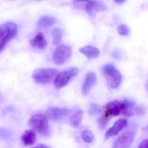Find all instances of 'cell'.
<instances>
[{"label": "cell", "instance_id": "obj_7", "mask_svg": "<svg viewBox=\"0 0 148 148\" xmlns=\"http://www.w3.org/2000/svg\"><path fill=\"white\" fill-rule=\"evenodd\" d=\"M136 129L130 128L121 134V135L117 139L113 147L114 148H127L130 147L134 141L135 136Z\"/></svg>", "mask_w": 148, "mask_h": 148}, {"label": "cell", "instance_id": "obj_10", "mask_svg": "<svg viewBox=\"0 0 148 148\" xmlns=\"http://www.w3.org/2000/svg\"><path fill=\"white\" fill-rule=\"evenodd\" d=\"M127 120L124 119H119L114 123V125L108 130V131L106 133V139H108L110 137H114V136L117 135L122 130H124L126 127L127 126Z\"/></svg>", "mask_w": 148, "mask_h": 148}, {"label": "cell", "instance_id": "obj_18", "mask_svg": "<svg viewBox=\"0 0 148 148\" xmlns=\"http://www.w3.org/2000/svg\"><path fill=\"white\" fill-rule=\"evenodd\" d=\"M53 44L59 45L62 39V32L59 28H53L51 31Z\"/></svg>", "mask_w": 148, "mask_h": 148}, {"label": "cell", "instance_id": "obj_5", "mask_svg": "<svg viewBox=\"0 0 148 148\" xmlns=\"http://www.w3.org/2000/svg\"><path fill=\"white\" fill-rule=\"evenodd\" d=\"M124 109V103L123 101H114L108 103L103 108V116L101 118L109 121L111 117L117 116L122 113Z\"/></svg>", "mask_w": 148, "mask_h": 148}, {"label": "cell", "instance_id": "obj_21", "mask_svg": "<svg viewBox=\"0 0 148 148\" xmlns=\"http://www.w3.org/2000/svg\"><path fill=\"white\" fill-rule=\"evenodd\" d=\"M12 133L10 130L4 128H0V140H7L11 138Z\"/></svg>", "mask_w": 148, "mask_h": 148}, {"label": "cell", "instance_id": "obj_11", "mask_svg": "<svg viewBox=\"0 0 148 148\" xmlns=\"http://www.w3.org/2000/svg\"><path fill=\"white\" fill-rule=\"evenodd\" d=\"M96 80V75L94 72H90L87 74L86 76H85V82H84L82 88V92L83 94V95L86 96L89 93L91 88L95 85Z\"/></svg>", "mask_w": 148, "mask_h": 148}, {"label": "cell", "instance_id": "obj_1", "mask_svg": "<svg viewBox=\"0 0 148 148\" xmlns=\"http://www.w3.org/2000/svg\"><path fill=\"white\" fill-rule=\"evenodd\" d=\"M28 125L36 132L46 136L49 133V118L46 114H36L30 119Z\"/></svg>", "mask_w": 148, "mask_h": 148}, {"label": "cell", "instance_id": "obj_25", "mask_svg": "<svg viewBox=\"0 0 148 148\" xmlns=\"http://www.w3.org/2000/svg\"><path fill=\"white\" fill-rule=\"evenodd\" d=\"M148 147V140H145L142 142L139 145V148H147Z\"/></svg>", "mask_w": 148, "mask_h": 148}, {"label": "cell", "instance_id": "obj_8", "mask_svg": "<svg viewBox=\"0 0 148 148\" xmlns=\"http://www.w3.org/2000/svg\"><path fill=\"white\" fill-rule=\"evenodd\" d=\"M72 49L66 45H59L53 54V60L56 64H63L70 58Z\"/></svg>", "mask_w": 148, "mask_h": 148}, {"label": "cell", "instance_id": "obj_9", "mask_svg": "<svg viewBox=\"0 0 148 148\" xmlns=\"http://www.w3.org/2000/svg\"><path fill=\"white\" fill-rule=\"evenodd\" d=\"M70 113V110L67 108H61L56 107H50L46 111V115L51 121H59L64 118Z\"/></svg>", "mask_w": 148, "mask_h": 148}, {"label": "cell", "instance_id": "obj_20", "mask_svg": "<svg viewBox=\"0 0 148 148\" xmlns=\"http://www.w3.org/2000/svg\"><path fill=\"white\" fill-rule=\"evenodd\" d=\"M102 111V108L99 105L95 103H91L88 109V113L90 115H95V114H101Z\"/></svg>", "mask_w": 148, "mask_h": 148}, {"label": "cell", "instance_id": "obj_26", "mask_svg": "<svg viewBox=\"0 0 148 148\" xmlns=\"http://www.w3.org/2000/svg\"><path fill=\"white\" fill-rule=\"evenodd\" d=\"M76 1H86V2L88 3H90V2H94V1H95L96 0H76Z\"/></svg>", "mask_w": 148, "mask_h": 148}, {"label": "cell", "instance_id": "obj_23", "mask_svg": "<svg viewBox=\"0 0 148 148\" xmlns=\"http://www.w3.org/2000/svg\"><path fill=\"white\" fill-rule=\"evenodd\" d=\"M134 113L137 115H143L145 114V110L141 107H134Z\"/></svg>", "mask_w": 148, "mask_h": 148}, {"label": "cell", "instance_id": "obj_28", "mask_svg": "<svg viewBox=\"0 0 148 148\" xmlns=\"http://www.w3.org/2000/svg\"><path fill=\"white\" fill-rule=\"evenodd\" d=\"M36 147H48L47 146L45 145H38L36 146Z\"/></svg>", "mask_w": 148, "mask_h": 148}, {"label": "cell", "instance_id": "obj_6", "mask_svg": "<svg viewBox=\"0 0 148 148\" xmlns=\"http://www.w3.org/2000/svg\"><path fill=\"white\" fill-rule=\"evenodd\" d=\"M79 72L76 67H70L62 72H59L54 79V86L57 89L66 86L72 78L75 77Z\"/></svg>", "mask_w": 148, "mask_h": 148}, {"label": "cell", "instance_id": "obj_12", "mask_svg": "<svg viewBox=\"0 0 148 148\" xmlns=\"http://www.w3.org/2000/svg\"><path fill=\"white\" fill-rule=\"evenodd\" d=\"M21 140L24 145L32 146L36 142V132L33 130H29L25 131V132L22 134Z\"/></svg>", "mask_w": 148, "mask_h": 148}, {"label": "cell", "instance_id": "obj_19", "mask_svg": "<svg viewBox=\"0 0 148 148\" xmlns=\"http://www.w3.org/2000/svg\"><path fill=\"white\" fill-rule=\"evenodd\" d=\"M81 137L87 143H91L94 140V134L90 130H85L81 133Z\"/></svg>", "mask_w": 148, "mask_h": 148}, {"label": "cell", "instance_id": "obj_15", "mask_svg": "<svg viewBox=\"0 0 148 148\" xmlns=\"http://www.w3.org/2000/svg\"><path fill=\"white\" fill-rule=\"evenodd\" d=\"M86 11L89 13L90 14H92L93 13L96 12L102 11V10H106V7L104 5L103 3L97 1V0L94 2L88 3L86 5Z\"/></svg>", "mask_w": 148, "mask_h": 148}, {"label": "cell", "instance_id": "obj_4", "mask_svg": "<svg viewBox=\"0 0 148 148\" xmlns=\"http://www.w3.org/2000/svg\"><path fill=\"white\" fill-rule=\"evenodd\" d=\"M103 72L108 86L116 88L121 82V74L113 65L106 64L103 66Z\"/></svg>", "mask_w": 148, "mask_h": 148}, {"label": "cell", "instance_id": "obj_2", "mask_svg": "<svg viewBox=\"0 0 148 148\" xmlns=\"http://www.w3.org/2000/svg\"><path fill=\"white\" fill-rule=\"evenodd\" d=\"M17 30L18 27L14 22H7L0 25V52L4 50L7 43L16 36Z\"/></svg>", "mask_w": 148, "mask_h": 148}, {"label": "cell", "instance_id": "obj_24", "mask_svg": "<svg viewBox=\"0 0 148 148\" xmlns=\"http://www.w3.org/2000/svg\"><path fill=\"white\" fill-rule=\"evenodd\" d=\"M112 57L116 59H121V53H120L119 51V50H114L112 52Z\"/></svg>", "mask_w": 148, "mask_h": 148}, {"label": "cell", "instance_id": "obj_27", "mask_svg": "<svg viewBox=\"0 0 148 148\" xmlns=\"http://www.w3.org/2000/svg\"><path fill=\"white\" fill-rule=\"evenodd\" d=\"M114 1H115L116 3H117V4H122V3L125 2L127 0H114Z\"/></svg>", "mask_w": 148, "mask_h": 148}, {"label": "cell", "instance_id": "obj_14", "mask_svg": "<svg viewBox=\"0 0 148 148\" xmlns=\"http://www.w3.org/2000/svg\"><path fill=\"white\" fill-rule=\"evenodd\" d=\"M79 51L89 59H94L99 56L100 51L97 48L92 46H86L80 48Z\"/></svg>", "mask_w": 148, "mask_h": 148}, {"label": "cell", "instance_id": "obj_22", "mask_svg": "<svg viewBox=\"0 0 148 148\" xmlns=\"http://www.w3.org/2000/svg\"><path fill=\"white\" fill-rule=\"evenodd\" d=\"M117 30H118V33L121 36H127L130 33V28L125 24H121L119 25Z\"/></svg>", "mask_w": 148, "mask_h": 148}, {"label": "cell", "instance_id": "obj_13", "mask_svg": "<svg viewBox=\"0 0 148 148\" xmlns=\"http://www.w3.org/2000/svg\"><path fill=\"white\" fill-rule=\"evenodd\" d=\"M31 46L38 49H43L47 46V41L45 39L44 35L39 32L36 35L34 38L30 41Z\"/></svg>", "mask_w": 148, "mask_h": 148}, {"label": "cell", "instance_id": "obj_3", "mask_svg": "<svg viewBox=\"0 0 148 148\" xmlns=\"http://www.w3.org/2000/svg\"><path fill=\"white\" fill-rule=\"evenodd\" d=\"M59 70L53 68L37 69L32 74V77L37 83L47 84L54 80Z\"/></svg>", "mask_w": 148, "mask_h": 148}, {"label": "cell", "instance_id": "obj_17", "mask_svg": "<svg viewBox=\"0 0 148 148\" xmlns=\"http://www.w3.org/2000/svg\"><path fill=\"white\" fill-rule=\"evenodd\" d=\"M82 116H83V111L82 110H77L75 111L70 117V122L72 127H78L82 121Z\"/></svg>", "mask_w": 148, "mask_h": 148}, {"label": "cell", "instance_id": "obj_16", "mask_svg": "<svg viewBox=\"0 0 148 148\" xmlns=\"http://www.w3.org/2000/svg\"><path fill=\"white\" fill-rule=\"evenodd\" d=\"M56 23V19L51 16H43L37 22V25L40 27H48L53 25Z\"/></svg>", "mask_w": 148, "mask_h": 148}]
</instances>
